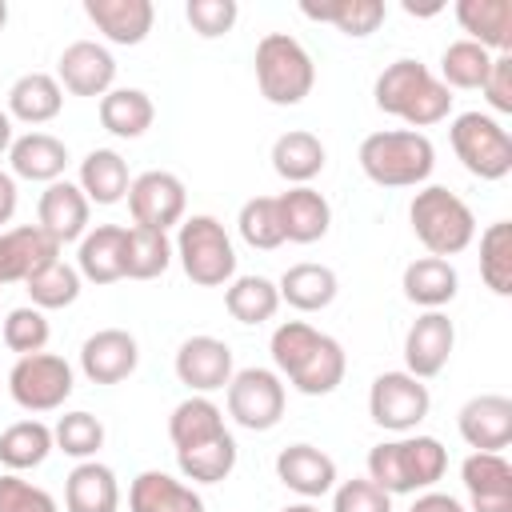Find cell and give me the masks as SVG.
I'll return each mask as SVG.
<instances>
[{"label": "cell", "instance_id": "obj_4", "mask_svg": "<svg viewBox=\"0 0 512 512\" xmlns=\"http://www.w3.org/2000/svg\"><path fill=\"white\" fill-rule=\"evenodd\" d=\"M408 220H412V232L416 240L428 248V256H460L472 240H476V216L472 208L448 192L444 184H428L412 196L408 204Z\"/></svg>", "mask_w": 512, "mask_h": 512}, {"label": "cell", "instance_id": "obj_27", "mask_svg": "<svg viewBox=\"0 0 512 512\" xmlns=\"http://www.w3.org/2000/svg\"><path fill=\"white\" fill-rule=\"evenodd\" d=\"M400 288H404V296H408L416 308H424V312H440L444 304L456 300V292H460V276H456L452 260L420 256V260H412V264L404 268Z\"/></svg>", "mask_w": 512, "mask_h": 512}, {"label": "cell", "instance_id": "obj_33", "mask_svg": "<svg viewBox=\"0 0 512 512\" xmlns=\"http://www.w3.org/2000/svg\"><path fill=\"white\" fill-rule=\"evenodd\" d=\"M80 192L88 196V204H120L128 196V160L116 152V148H92L84 160H80Z\"/></svg>", "mask_w": 512, "mask_h": 512}, {"label": "cell", "instance_id": "obj_3", "mask_svg": "<svg viewBox=\"0 0 512 512\" xmlns=\"http://www.w3.org/2000/svg\"><path fill=\"white\" fill-rule=\"evenodd\" d=\"M360 172L380 188H420L436 168V148L424 132L384 128L360 140Z\"/></svg>", "mask_w": 512, "mask_h": 512}, {"label": "cell", "instance_id": "obj_50", "mask_svg": "<svg viewBox=\"0 0 512 512\" xmlns=\"http://www.w3.org/2000/svg\"><path fill=\"white\" fill-rule=\"evenodd\" d=\"M480 92H484V100H488L492 112H500V116L512 112V56L508 52L492 56V68H488V80H484Z\"/></svg>", "mask_w": 512, "mask_h": 512}, {"label": "cell", "instance_id": "obj_24", "mask_svg": "<svg viewBox=\"0 0 512 512\" xmlns=\"http://www.w3.org/2000/svg\"><path fill=\"white\" fill-rule=\"evenodd\" d=\"M76 272L88 284H116L124 280V228L120 224H96L80 236Z\"/></svg>", "mask_w": 512, "mask_h": 512}, {"label": "cell", "instance_id": "obj_26", "mask_svg": "<svg viewBox=\"0 0 512 512\" xmlns=\"http://www.w3.org/2000/svg\"><path fill=\"white\" fill-rule=\"evenodd\" d=\"M128 508L132 512H204V500L192 484H184L160 468H148L132 480Z\"/></svg>", "mask_w": 512, "mask_h": 512}, {"label": "cell", "instance_id": "obj_21", "mask_svg": "<svg viewBox=\"0 0 512 512\" xmlns=\"http://www.w3.org/2000/svg\"><path fill=\"white\" fill-rule=\"evenodd\" d=\"M276 208H280V228H284V240L288 244H316L332 228V204L312 184H300V188L280 192L276 196Z\"/></svg>", "mask_w": 512, "mask_h": 512}, {"label": "cell", "instance_id": "obj_25", "mask_svg": "<svg viewBox=\"0 0 512 512\" xmlns=\"http://www.w3.org/2000/svg\"><path fill=\"white\" fill-rule=\"evenodd\" d=\"M344 372H348V356L340 348L336 336L320 332L316 344L308 348V356L296 364V372L288 376V384L300 392V396H328L344 384Z\"/></svg>", "mask_w": 512, "mask_h": 512}, {"label": "cell", "instance_id": "obj_41", "mask_svg": "<svg viewBox=\"0 0 512 512\" xmlns=\"http://www.w3.org/2000/svg\"><path fill=\"white\" fill-rule=\"evenodd\" d=\"M488 68H492V52L488 48H480V44H472V40H452L444 52H440V84L452 92V88H460V92H476V88H484V80H488Z\"/></svg>", "mask_w": 512, "mask_h": 512}, {"label": "cell", "instance_id": "obj_42", "mask_svg": "<svg viewBox=\"0 0 512 512\" xmlns=\"http://www.w3.org/2000/svg\"><path fill=\"white\" fill-rule=\"evenodd\" d=\"M80 272L68 264V260H48L44 268H36L28 280H24V288H28V296H32V308H40V312H52V308H68V304H76V296H80Z\"/></svg>", "mask_w": 512, "mask_h": 512}, {"label": "cell", "instance_id": "obj_20", "mask_svg": "<svg viewBox=\"0 0 512 512\" xmlns=\"http://www.w3.org/2000/svg\"><path fill=\"white\" fill-rule=\"evenodd\" d=\"M60 256V244L40 224H20L0 232V284H24L36 268Z\"/></svg>", "mask_w": 512, "mask_h": 512}, {"label": "cell", "instance_id": "obj_46", "mask_svg": "<svg viewBox=\"0 0 512 512\" xmlns=\"http://www.w3.org/2000/svg\"><path fill=\"white\" fill-rule=\"evenodd\" d=\"M48 336H52V328H48V316H44L40 308H32V304H24V308H12V312L4 316V344H8L12 352H20V356L44 352Z\"/></svg>", "mask_w": 512, "mask_h": 512}, {"label": "cell", "instance_id": "obj_18", "mask_svg": "<svg viewBox=\"0 0 512 512\" xmlns=\"http://www.w3.org/2000/svg\"><path fill=\"white\" fill-rule=\"evenodd\" d=\"M88 216H92V204L88 196L80 192V184L72 180H56L40 192V204H36V220L40 228L64 248L72 240H80L88 232Z\"/></svg>", "mask_w": 512, "mask_h": 512}, {"label": "cell", "instance_id": "obj_5", "mask_svg": "<svg viewBox=\"0 0 512 512\" xmlns=\"http://www.w3.org/2000/svg\"><path fill=\"white\" fill-rule=\"evenodd\" d=\"M252 64H256L260 96L268 104H276V108H296L312 92V84H316V64H312L308 48L296 36H288V32L260 36Z\"/></svg>", "mask_w": 512, "mask_h": 512}, {"label": "cell", "instance_id": "obj_19", "mask_svg": "<svg viewBox=\"0 0 512 512\" xmlns=\"http://www.w3.org/2000/svg\"><path fill=\"white\" fill-rule=\"evenodd\" d=\"M276 476L300 500H316L336 488V460L316 444H288L276 456Z\"/></svg>", "mask_w": 512, "mask_h": 512}, {"label": "cell", "instance_id": "obj_6", "mask_svg": "<svg viewBox=\"0 0 512 512\" xmlns=\"http://www.w3.org/2000/svg\"><path fill=\"white\" fill-rule=\"evenodd\" d=\"M172 252L180 256V268L192 284L200 288H220L236 276V248H232V236L224 232V224L208 212L200 216H188L180 220V232H176V244Z\"/></svg>", "mask_w": 512, "mask_h": 512}, {"label": "cell", "instance_id": "obj_28", "mask_svg": "<svg viewBox=\"0 0 512 512\" xmlns=\"http://www.w3.org/2000/svg\"><path fill=\"white\" fill-rule=\"evenodd\" d=\"M64 508L68 512H116L120 508L116 472L100 460H80L64 480Z\"/></svg>", "mask_w": 512, "mask_h": 512}, {"label": "cell", "instance_id": "obj_30", "mask_svg": "<svg viewBox=\"0 0 512 512\" xmlns=\"http://www.w3.org/2000/svg\"><path fill=\"white\" fill-rule=\"evenodd\" d=\"M324 160H328V152H324L320 136L316 132H304V128L280 132L276 144H272V172L280 180H288L292 188L316 180L324 172Z\"/></svg>", "mask_w": 512, "mask_h": 512}, {"label": "cell", "instance_id": "obj_31", "mask_svg": "<svg viewBox=\"0 0 512 512\" xmlns=\"http://www.w3.org/2000/svg\"><path fill=\"white\" fill-rule=\"evenodd\" d=\"M276 292H280V300H284L288 308H296V312H324V308L336 300L340 280H336V272H332L328 264L304 260V264H292V268L276 280Z\"/></svg>", "mask_w": 512, "mask_h": 512}, {"label": "cell", "instance_id": "obj_29", "mask_svg": "<svg viewBox=\"0 0 512 512\" xmlns=\"http://www.w3.org/2000/svg\"><path fill=\"white\" fill-rule=\"evenodd\" d=\"M456 20L468 32L464 40L488 48L492 56L512 48V0H460Z\"/></svg>", "mask_w": 512, "mask_h": 512}, {"label": "cell", "instance_id": "obj_7", "mask_svg": "<svg viewBox=\"0 0 512 512\" xmlns=\"http://www.w3.org/2000/svg\"><path fill=\"white\" fill-rule=\"evenodd\" d=\"M456 160L480 180H504L512 172V136L488 112H460L448 124Z\"/></svg>", "mask_w": 512, "mask_h": 512}, {"label": "cell", "instance_id": "obj_23", "mask_svg": "<svg viewBox=\"0 0 512 512\" xmlns=\"http://www.w3.org/2000/svg\"><path fill=\"white\" fill-rule=\"evenodd\" d=\"M8 164H12V176L16 180L56 184V180H64L68 148H64V140H56L48 132H24L8 148Z\"/></svg>", "mask_w": 512, "mask_h": 512}, {"label": "cell", "instance_id": "obj_49", "mask_svg": "<svg viewBox=\"0 0 512 512\" xmlns=\"http://www.w3.org/2000/svg\"><path fill=\"white\" fill-rule=\"evenodd\" d=\"M0 512H60L56 500L20 472H0Z\"/></svg>", "mask_w": 512, "mask_h": 512}, {"label": "cell", "instance_id": "obj_11", "mask_svg": "<svg viewBox=\"0 0 512 512\" xmlns=\"http://www.w3.org/2000/svg\"><path fill=\"white\" fill-rule=\"evenodd\" d=\"M184 208H188V188L176 172L152 168V172H140L128 184V212H132L136 228L168 232L172 224L184 220Z\"/></svg>", "mask_w": 512, "mask_h": 512}, {"label": "cell", "instance_id": "obj_48", "mask_svg": "<svg viewBox=\"0 0 512 512\" xmlns=\"http://www.w3.org/2000/svg\"><path fill=\"white\" fill-rule=\"evenodd\" d=\"M332 512H392V496L368 476H352L332 488Z\"/></svg>", "mask_w": 512, "mask_h": 512}, {"label": "cell", "instance_id": "obj_40", "mask_svg": "<svg viewBox=\"0 0 512 512\" xmlns=\"http://www.w3.org/2000/svg\"><path fill=\"white\" fill-rule=\"evenodd\" d=\"M220 432H228V428H224V412H220V404H212L208 396H188V400H180V404L172 408V416H168V436H172L176 452H180V448H192V444H204V440H212V436H220Z\"/></svg>", "mask_w": 512, "mask_h": 512}, {"label": "cell", "instance_id": "obj_55", "mask_svg": "<svg viewBox=\"0 0 512 512\" xmlns=\"http://www.w3.org/2000/svg\"><path fill=\"white\" fill-rule=\"evenodd\" d=\"M4 24H8V4L0 0V28H4Z\"/></svg>", "mask_w": 512, "mask_h": 512}, {"label": "cell", "instance_id": "obj_47", "mask_svg": "<svg viewBox=\"0 0 512 512\" xmlns=\"http://www.w3.org/2000/svg\"><path fill=\"white\" fill-rule=\"evenodd\" d=\"M184 16L192 24L196 36L204 40H216V36H228L236 16H240V4L236 0H188L184 4Z\"/></svg>", "mask_w": 512, "mask_h": 512}, {"label": "cell", "instance_id": "obj_16", "mask_svg": "<svg viewBox=\"0 0 512 512\" xmlns=\"http://www.w3.org/2000/svg\"><path fill=\"white\" fill-rule=\"evenodd\" d=\"M456 428L472 452H504L512 444V400L500 392L472 396L460 408Z\"/></svg>", "mask_w": 512, "mask_h": 512}, {"label": "cell", "instance_id": "obj_22", "mask_svg": "<svg viewBox=\"0 0 512 512\" xmlns=\"http://www.w3.org/2000/svg\"><path fill=\"white\" fill-rule=\"evenodd\" d=\"M84 16L96 24V32H104V40L132 48L152 32L156 8L152 0H84Z\"/></svg>", "mask_w": 512, "mask_h": 512}, {"label": "cell", "instance_id": "obj_37", "mask_svg": "<svg viewBox=\"0 0 512 512\" xmlns=\"http://www.w3.org/2000/svg\"><path fill=\"white\" fill-rule=\"evenodd\" d=\"M176 464H180V476L192 480V484H220L236 468V440H232V432H220L204 444L180 448Z\"/></svg>", "mask_w": 512, "mask_h": 512}, {"label": "cell", "instance_id": "obj_38", "mask_svg": "<svg viewBox=\"0 0 512 512\" xmlns=\"http://www.w3.org/2000/svg\"><path fill=\"white\" fill-rule=\"evenodd\" d=\"M224 308L236 324H264L280 308L276 280L268 276H232L224 288Z\"/></svg>", "mask_w": 512, "mask_h": 512}, {"label": "cell", "instance_id": "obj_45", "mask_svg": "<svg viewBox=\"0 0 512 512\" xmlns=\"http://www.w3.org/2000/svg\"><path fill=\"white\" fill-rule=\"evenodd\" d=\"M52 444L72 460H96L104 448V424L92 412H64L52 428Z\"/></svg>", "mask_w": 512, "mask_h": 512}, {"label": "cell", "instance_id": "obj_10", "mask_svg": "<svg viewBox=\"0 0 512 512\" xmlns=\"http://www.w3.org/2000/svg\"><path fill=\"white\" fill-rule=\"evenodd\" d=\"M428 408H432L428 384L408 372H380L368 388V416L384 432H396V436L416 432V424L428 416Z\"/></svg>", "mask_w": 512, "mask_h": 512}, {"label": "cell", "instance_id": "obj_34", "mask_svg": "<svg viewBox=\"0 0 512 512\" xmlns=\"http://www.w3.org/2000/svg\"><path fill=\"white\" fill-rule=\"evenodd\" d=\"M300 12H304L308 20L332 24L336 32H344V36H352V40H364V36H372V32L384 24L388 4H384V0H328V4L304 0Z\"/></svg>", "mask_w": 512, "mask_h": 512}, {"label": "cell", "instance_id": "obj_53", "mask_svg": "<svg viewBox=\"0 0 512 512\" xmlns=\"http://www.w3.org/2000/svg\"><path fill=\"white\" fill-rule=\"evenodd\" d=\"M12 140H16V136H12V116L0 108V152H8V148H12Z\"/></svg>", "mask_w": 512, "mask_h": 512}, {"label": "cell", "instance_id": "obj_15", "mask_svg": "<svg viewBox=\"0 0 512 512\" xmlns=\"http://www.w3.org/2000/svg\"><path fill=\"white\" fill-rule=\"evenodd\" d=\"M140 364V344L124 328H100L80 344V372L92 384H120L136 372Z\"/></svg>", "mask_w": 512, "mask_h": 512}, {"label": "cell", "instance_id": "obj_44", "mask_svg": "<svg viewBox=\"0 0 512 512\" xmlns=\"http://www.w3.org/2000/svg\"><path fill=\"white\" fill-rule=\"evenodd\" d=\"M236 228H240V240L248 248H260V252L280 248L284 244V228H280L276 196H252V200H244V208L236 216Z\"/></svg>", "mask_w": 512, "mask_h": 512}, {"label": "cell", "instance_id": "obj_43", "mask_svg": "<svg viewBox=\"0 0 512 512\" xmlns=\"http://www.w3.org/2000/svg\"><path fill=\"white\" fill-rule=\"evenodd\" d=\"M480 280L496 296H512V224L496 220L480 232Z\"/></svg>", "mask_w": 512, "mask_h": 512}, {"label": "cell", "instance_id": "obj_52", "mask_svg": "<svg viewBox=\"0 0 512 512\" xmlns=\"http://www.w3.org/2000/svg\"><path fill=\"white\" fill-rule=\"evenodd\" d=\"M16 216V176L0 168V224H8Z\"/></svg>", "mask_w": 512, "mask_h": 512}, {"label": "cell", "instance_id": "obj_14", "mask_svg": "<svg viewBox=\"0 0 512 512\" xmlns=\"http://www.w3.org/2000/svg\"><path fill=\"white\" fill-rule=\"evenodd\" d=\"M56 80L72 96H104L116 84V60L96 40H72L56 60Z\"/></svg>", "mask_w": 512, "mask_h": 512}, {"label": "cell", "instance_id": "obj_35", "mask_svg": "<svg viewBox=\"0 0 512 512\" xmlns=\"http://www.w3.org/2000/svg\"><path fill=\"white\" fill-rule=\"evenodd\" d=\"M152 120H156V104L140 88H112L100 96V124H104V132H112L120 140L144 136L152 128Z\"/></svg>", "mask_w": 512, "mask_h": 512}, {"label": "cell", "instance_id": "obj_17", "mask_svg": "<svg viewBox=\"0 0 512 512\" xmlns=\"http://www.w3.org/2000/svg\"><path fill=\"white\" fill-rule=\"evenodd\" d=\"M468 512H512V464L504 452H472L460 464Z\"/></svg>", "mask_w": 512, "mask_h": 512}, {"label": "cell", "instance_id": "obj_32", "mask_svg": "<svg viewBox=\"0 0 512 512\" xmlns=\"http://www.w3.org/2000/svg\"><path fill=\"white\" fill-rule=\"evenodd\" d=\"M64 108V88L52 72H24L8 88V116L20 124H48Z\"/></svg>", "mask_w": 512, "mask_h": 512}, {"label": "cell", "instance_id": "obj_51", "mask_svg": "<svg viewBox=\"0 0 512 512\" xmlns=\"http://www.w3.org/2000/svg\"><path fill=\"white\" fill-rule=\"evenodd\" d=\"M408 512H468V508H464L456 496H448V492H432V488H428V492H420V496L412 500Z\"/></svg>", "mask_w": 512, "mask_h": 512}, {"label": "cell", "instance_id": "obj_9", "mask_svg": "<svg viewBox=\"0 0 512 512\" xmlns=\"http://www.w3.org/2000/svg\"><path fill=\"white\" fill-rule=\"evenodd\" d=\"M228 416L248 432H268L284 416V380L272 368H240L228 380Z\"/></svg>", "mask_w": 512, "mask_h": 512}, {"label": "cell", "instance_id": "obj_36", "mask_svg": "<svg viewBox=\"0 0 512 512\" xmlns=\"http://www.w3.org/2000/svg\"><path fill=\"white\" fill-rule=\"evenodd\" d=\"M52 428L44 420H16L0 432V464L4 472H28L40 468L52 452Z\"/></svg>", "mask_w": 512, "mask_h": 512}, {"label": "cell", "instance_id": "obj_13", "mask_svg": "<svg viewBox=\"0 0 512 512\" xmlns=\"http://www.w3.org/2000/svg\"><path fill=\"white\" fill-rule=\"evenodd\" d=\"M232 348L216 336H188L176 348V380L192 396H208L216 388H228L232 380Z\"/></svg>", "mask_w": 512, "mask_h": 512}, {"label": "cell", "instance_id": "obj_39", "mask_svg": "<svg viewBox=\"0 0 512 512\" xmlns=\"http://www.w3.org/2000/svg\"><path fill=\"white\" fill-rule=\"evenodd\" d=\"M172 240L168 232H152V228H124V276L128 280H156L168 272L172 264Z\"/></svg>", "mask_w": 512, "mask_h": 512}, {"label": "cell", "instance_id": "obj_1", "mask_svg": "<svg viewBox=\"0 0 512 512\" xmlns=\"http://www.w3.org/2000/svg\"><path fill=\"white\" fill-rule=\"evenodd\" d=\"M372 100H376L380 112L404 120L412 132L432 128V124L448 120V112H452V92L432 76L428 64H420V60H412V56L392 60V64L376 76Z\"/></svg>", "mask_w": 512, "mask_h": 512}, {"label": "cell", "instance_id": "obj_2", "mask_svg": "<svg viewBox=\"0 0 512 512\" xmlns=\"http://www.w3.org/2000/svg\"><path fill=\"white\" fill-rule=\"evenodd\" d=\"M448 472V448L436 436H396L368 448V480L388 496L428 492Z\"/></svg>", "mask_w": 512, "mask_h": 512}, {"label": "cell", "instance_id": "obj_12", "mask_svg": "<svg viewBox=\"0 0 512 512\" xmlns=\"http://www.w3.org/2000/svg\"><path fill=\"white\" fill-rule=\"evenodd\" d=\"M456 348V324L448 312H420L404 336V372L416 380H432L444 372Z\"/></svg>", "mask_w": 512, "mask_h": 512}, {"label": "cell", "instance_id": "obj_8", "mask_svg": "<svg viewBox=\"0 0 512 512\" xmlns=\"http://www.w3.org/2000/svg\"><path fill=\"white\" fill-rule=\"evenodd\" d=\"M76 376L72 364L56 352H32L20 356L8 372V392L24 412H56L72 396Z\"/></svg>", "mask_w": 512, "mask_h": 512}, {"label": "cell", "instance_id": "obj_54", "mask_svg": "<svg viewBox=\"0 0 512 512\" xmlns=\"http://www.w3.org/2000/svg\"><path fill=\"white\" fill-rule=\"evenodd\" d=\"M280 512H320V508H316L312 500H300V504H284Z\"/></svg>", "mask_w": 512, "mask_h": 512}]
</instances>
